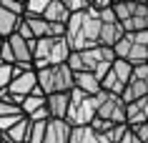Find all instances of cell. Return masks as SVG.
Segmentation results:
<instances>
[{"label": "cell", "instance_id": "1", "mask_svg": "<svg viewBox=\"0 0 148 143\" xmlns=\"http://www.w3.org/2000/svg\"><path fill=\"white\" fill-rule=\"evenodd\" d=\"M65 43H68L70 53L88 50V48L101 45V10L95 8H83L78 13H70L68 23H65Z\"/></svg>", "mask_w": 148, "mask_h": 143}, {"label": "cell", "instance_id": "2", "mask_svg": "<svg viewBox=\"0 0 148 143\" xmlns=\"http://www.w3.org/2000/svg\"><path fill=\"white\" fill-rule=\"evenodd\" d=\"M116 55L110 48H103V45H95V48H88V50H78V53H70L65 65H68L73 73H93L95 78L101 80L108 68L113 65Z\"/></svg>", "mask_w": 148, "mask_h": 143}, {"label": "cell", "instance_id": "3", "mask_svg": "<svg viewBox=\"0 0 148 143\" xmlns=\"http://www.w3.org/2000/svg\"><path fill=\"white\" fill-rule=\"evenodd\" d=\"M113 55L128 65L148 63V30L123 33V38L113 45Z\"/></svg>", "mask_w": 148, "mask_h": 143}, {"label": "cell", "instance_id": "4", "mask_svg": "<svg viewBox=\"0 0 148 143\" xmlns=\"http://www.w3.org/2000/svg\"><path fill=\"white\" fill-rule=\"evenodd\" d=\"M70 55V48L65 38H40L33 43V68H48V65H60Z\"/></svg>", "mask_w": 148, "mask_h": 143}, {"label": "cell", "instance_id": "5", "mask_svg": "<svg viewBox=\"0 0 148 143\" xmlns=\"http://www.w3.org/2000/svg\"><path fill=\"white\" fill-rule=\"evenodd\" d=\"M70 101H68V113H65V123L70 128L78 126H90L95 120V108H98V98L88 93H80L78 88L70 90Z\"/></svg>", "mask_w": 148, "mask_h": 143}, {"label": "cell", "instance_id": "6", "mask_svg": "<svg viewBox=\"0 0 148 143\" xmlns=\"http://www.w3.org/2000/svg\"><path fill=\"white\" fill-rule=\"evenodd\" d=\"M35 78H38V88H40L43 95L70 93L73 90V70L65 63L40 68V70H35Z\"/></svg>", "mask_w": 148, "mask_h": 143}, {"label": "cell", "instance_id": "7", "mask_svg": "<svg viewBox=\"0 0 148 143\" xmlns=\"http://www.w3.org/2000/svg\"><path fill=\"white\" fill-rule=\"evenodd\" d=\"M116 20L121 23L123 33H138V30H148V8L143 3H128L121 0L116 5H110Z\"/></svg>", "mask_w": 148, "mask_h": 143}, {"label": "cell", "instance_id": "8", "mask_svg": "<svg viewBox=\"0 0 148 143\" xmlns=\"http://www.w3.org/2000/svg\"><path fill=\"white\" fill-rule=\"evenodd\" d=\"M38 88V78H35V68L33 65H13V78L8 83V93L15 98L18 103L25 95H30Z\"/></svg>", "mask_w": 148, "mask_h": 143}, {"label": "cell", "instance_id": "9", "mask_svg": "<svg viewBox=\"0 0 148 143\" xmlns=\"http://www.w3.org/2000/svg\"><path fill=\"white\" fill-rule=\"evenodd\" d=\"M95 98H98L95 118L108 120V123H125V103H123L121 95H113V93L101 90Z\"/></svg>", "mask_w": 148, "mask_h": 143}, {"label": "cell", "instance_id": "10", "mask_svg": "<svg viewBox=\"0 0 148 143\" xmlns=\"http://www.w3.org/2000/svg\"><path fill=\"white\" fill-rule=\"evenodd\" d=\"M131 68L133 65L123 63V60H113V65L108 68V73L101 78V90H106V93H113V95H121L123 93L125 83H128V78H131Z\"/></svg>", "mask_w": 148, "mask_h": 143}, {"label": "cell", "instance_id": "11", "mask_svg": "<svg viewBox=\"0 0 148 143\" xmlns=\"http://www.w3.org/2000/svg\"><path fill=\"white\" fill-rule=\"evenodd\" d=\"M143 95H148V63L131 68V78L125 83L121 98H123V103H131V101L143 98Z\"/></svg>", "mask_w": 148, "mask_h": 143}, {"label": "cell", "instance_id": "12", "mask_svg": "<svg viewBox=\"0 0 148 143\" xmlns=\"http://www.w3.org/2000/svg\"><path fill=\"white\" fill-rule=\"evenodd\" d=\"M121 38H123V28H121V23L116 20L113 10L110 8L101 10V38H98V43H101L103 48H110V50H113V45H116Z\"/></svg>", "mask_w": 148, "mask_h": 143}, {"label": "cell", "instance_id": "13", "mask_svg": "<svg viewBox=\"0 0 148 143\" xmlns=\"http://www.w3.org/2000/svg\"><path fill=\"white\" fill-rule=\"evenodd\" d=\"M143 123H148V95L125 103V126L136 128V126H143Z\"/></svg>", "mask_w": 148, "mask_h": 143}, {"label": "cell", "instance_id": "14", "mask_svg": "<svg viewBox=\"0 0 148 143\" xmlns=\"http://www.w3.org/2000/svg\"><path fill=\"white\" fill-rule=\"evenodd\" d=\"M90 128H93L106 143H121V138H123L125 131H128L125 123H108V120H101V118H95L93 123H90Z\"/></svg>", "mask_w": 148, "mask_h": 143}, {"label": "cell", "instance_id": "15", "mask_svg": "<svg viewBox=\"0 0 148 143\" xmlns=\"http://www.w3.org/2000/svg\"><path fill=\"white\" fill-rule=\"evenodd\" d=\"M70 138V126L65 120H45V135H43V143H68Z\"/></svg>", "mask_w": 148, "mask_h": 143}, {"label": "cell", "instance_id": "16", "mask_svg": "<svg viewBox=\"0 0 148 143\" xmlns=\"http://www.w3.org/2000/svg\"><path fill=\"white\" fill-rule=\"evenodd\" d=\"M68 101H70V95H68V93H53V95H45V111H48V118H53V120H65V113H68Z\"/></svg>", "mask_w": 148, "mask_h": 143}, {"label": "cell", "instance_id": "17", "mask_svg": "<svg viewBox=\"0 0 148 143\" xmlns=\"http://www.w3.org/2000/svg\"><path fill=\"white\" fill-rule=\"evenodd\" d=\"M73 88H78L80 93L98 95L101 93V80L93 73H73Z\"/></svg>", "mask_w": 148, "mask_h": 143}, {"label": "cell", "instance_id": "18", "mask_svg": "<svg viewBox=\"0 0 148 143\" xmlns=\"http://www.w3.org/2000/svg\"><path fill=\"white\" fill-rule=\"evenodd\" d=\"M40 108H45V95L40 93V88H35L30 95H25L23 101H20V113H23L25 118H30L33 113H38Z\"/></svg>", "mask_w": 148, "mask_h": 143}, {"label": "cell", "instance_id": "19", "mask_svg": "<svg viewBox=\"0 0 148 143\" xmlns=\"http://www.w3.org/2000/svg\"><path fill=\"white\" fill-rule=\"evenodd\" d=\"M43 20H45V23H58V25H65L68 23V18H70V13L65 8H63L60 3H58V0H53V3H50V5H48L45 10H43Z\"/></svg>", "mask_w": 148, "mask_h": 143}, {"label": "cell", "instance_id": "20", "mask_svg": "<svg viewBox=\"0 0 148 143\" xmlns=\"http://www.w3.org/2000/svg\"><path fill=\"white\" fill-rule=\"evenodd\" d=\"M28 131H30V120L20 118L15 126L8 128L3 135H5V141H8V143H25V141H28Z\"/></svg>", "mask_w": 148, "mask_h": 143}, {"label": "cell", "instance_id": "21", "mask_svg": "<svg viewBox=\"0 0 148 143\" xmlns=\"http://www.w3.org/2000/svg\"><path fill=\"white\" fill-rule=\"evenodd\" d=\"M18 23H20V18H18V15L8 13L5 8H0V40L10 38V35L18 30Z\"/></svg>", "mask_w": 148, "mask_h": 143}, {"label": "cell", "instance_id": "22", "mask_svg": "<svg viewBox=\"0 0 148 143\" xmlns=\"http://www.w3.org/2000/svg\"><path fill=\"white\" fill-rule=\"evenodd\" d=\"M50 3H53V0H25V3H23V10H25L23 15L40 18V15H43V10H45Z\"/></svg>", "mask_w": 148, "mask_h": 143}, {"label": "cell", "instance_id": "23", "mask_svg": "<svg viewBox=\"0 0 148 143\" xmlns=\"http://www.w3.org/2000/svg\"><path fill=\"white\" fill-rule=\"evenodd\" d=\"M43 135H45V120H40V123H30L28 141H25V143H43Z\"/></svg>", "mask_w": 148, "mask_h": 143}, {"label": "cell", "instance_id": "24", "mask_svg": "<svg viewBox=\"0 0 148 143\" xmlns=\"http://www.w3.org/2000/svg\"><path fill=\"white\" fill-rule=\"evenodd\" d=\"M10 78H13V65L0 63V90H5V88H8Z\"/></svg>", "mask_w": 148, "mask_h": 143}, {"label": "cell", "instance_id": "25", "mask_svg": "<svg viewBox=\"0 0 148 143\" xmlns=\"http://www.w3.org/2000/svg\"><path fill=\"white\" fill-rule=\"evenodd\" d=\"M63 8L68 10V13H78V10H83V8H88L86 5V0H58Z\"/></svg>", "mask_w": 148, "mask_h": 143}, {"label": "cell", "instance_id": "26", "mask_svg": "<svg viewBox=\"0 0 148 143\" xmlns=\"http://www.w3.org/2000/svg\"><path fill=\"white\" fill-rule=\"evenodd\" d=\"M20 118H25V116H5V118H0V133H5L8 128H13Z\"/></svg>", "mask_w": 148, "mask_h": 143}, {"label": "cell", "instance_id": "27", "mask_svg": "<svg viewBox=\"0 0 148 143\" xmlns=\"http://www.w3.org/2000/svg\"><path fill=\"white\" fill-rule=\"evenodd\" d=\"M131 131H133V135H136L140 143H148V123H143V126H136V128H131Z\"/></svg>", "mask_w": 148, "mask_h": 143}, {"label": "cell", "instance_id": "28", "mask_svg": "<svg viewBox=\"0 0 148 143\" xmlns=\"http://www.w3.org/2000/svg\"><path fill=\"white\" fill-rule=\"evenodd\" d=\"M88 8H95V10H106L110 8V0H86Z\"/></svg>", "mask_w": 148, "mask_h": 143}, {"label": "cell", "instance_id": "29", "mask_svg": "<svg viewBox=\"0 0 148 143\" xmlns=\"http://www.w3.org/2000/svg\"><path fill=\"white\" fill-rule=\"evenodd\" d=\"M121 143H140V141L136 138V135H133V131H131V128H128V131H125V135L121 138Z\"/></svg>", "mask_w": 148, "mask_h": 143}, {"label": "cell", "instance_id": "30", "mask_svg": "<svg viewBox=\"0 0 148 143\" xmlns=\"http://www.w3.org/2000/svg\"><path fill=\"white\" fill-rule=\"evenodd\" d=\"M128 3H143V5H146V0H128Z\"/></svg>", "mask_w": 148, "mask_h": 143}, {"label": "cell", "instance_id": "31", "mask_svg": "<svg viewBox=\"0 0 148 143\" xmlns=\"http://www.w3.org/2000/svg\"><path fill=\"white\" fill-rule=\"evenodd\" d=\"M0 143H8V141H5V135H3V133H0Z\"/></svg>", "mask_w": 148, "mask_h": 143}, {"label": "cell", "instance_id": "32", "mask_svg": "<svg viewBox=\"0 0 148 143\" xmlns=\"http://www.w3.org/2000/svg\"><path fill=\"white\" fill-rule=\"evenodd\" d=\"M116 3H121V0H110V5H116Z\"/></svg>", "mask_w": 148, "mask_h": 143}, {"label": "cell", "instance_id": "33", "mask_svg": "<svg viewBox=\"0 0 148 143\" xmlns=\"http://www.w3.org/2000/svg\"><path fill=\"white\" fill-rule=\"evenodd\" d=\"M15 3H20V5H23V3H25V0H15Z\"/></svg>", "mask_w": 148, "mask_h": 143}, {"label": "cell", "instance_id": "34", "mask_svg": "<svg viewBox=\"0 0 148 143\" xmlns=\"http://www.w3.org/2000/svg\"><path fill=\"white\" fill-rule=\"evenodd\" d=\"M146 8H148V0H146Z\"/></svg>", "mask_w": 148, "mask_h": 143}, {"label": "cell", "instance_id": "35", "mask_svg": "<svg viewBox=\"0 0 148 143\" xmlns=\"http://www.w3.org/2000/svg\"><path fill=\"white\" fill-rule=\"evenodd\" d=\"M0 45H3V40H0Z\"/></svg>", "mask_w": 148, "mask_h": 143}]
</instances>
